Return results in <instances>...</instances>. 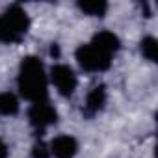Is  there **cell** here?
Masks as SVG:
<instances>
[{
	"label": "cell",
	"instance_id": "obj_9",
	"mask_svg": "<svg viewBox=\"0 0 158 158\" xmlns=\"http://www.w3.org/2000/svg\"><path fill=\"white\" fill-rule=\"evenodd\" d=\"M78 8L80 11H84L86 15L91 17H102L108 10V4L102 2V0H84V2H78Z\"/></svg>",
	"mask_w": 158,
	"mask_h": 158
},
{
	"label": "cell",
	"instance_id": "obj_1",
	"mask_svg": "<svg viewBox=\"0 0 158 158\" xmlns=\"http://www.w3.org/2000/svg\"><path fill=\"white\" fill-rule=\"evenodd\" d=\"M17 84L24 99L32 102L47 101V74H45V65L39 58L28 56L23 60Z\"/></svg>",
	"mask_w": 158,
	"mask_h": 158
},
{
	"label": "cell",
	"instance_id": "obj_12",
	"mask_svg": "<svg viewBox=\"0 0 158 158\" xmlns=\"http://www.w3.org/2000/svg\"><path fill=\"white\" fill-rule=\"evenodd\" d=\"M32 156L34 158H50V147L45 141H37L32 149Z\"/></svg>",
	"mask_w": 158,
	"mask_h": 158
},
{
	"label": "cell",
	"instance_id": "obj_11",
	"mask_svg": "<svg viewBox=\"0 0 158 158\" xmlns=\"http://www.w3.org/2000/svg\"><path fill=\"white\" fill-rule=\"evenodd\" d=\"M141 54L149 60V61H156L158 60V41L154 37H145L141 41Z\"/></svg>",
	"mask_w": 158,
	"mask_h": 158
},
{
	"label": "cell",
	"instance_id": "obj_7",
	"mask_svg": "<svg viewBox=\"0 0 158 158\" xmlns=\"http://www.w3.org/2000/svg\"><path fill=\"white\" fill-rule=\"evenodd\" d=\"M91 45L95 47V48H99L101 52H104V54H108V56H114L117 50H119V37L115 35V34H112V32H99L95 37H93V41H91Z\"/></svg>",
	"mask_w": 158,
	"mask_h": 158
},
{
	"label": "cell",
	"instance_id": "obj_10",
	"mask_svg": "<svg viewBox=\"0 0 158 158\" xmlns=\"http://www.w3.org/2000/svg\"><path fill=\"white\" fill-rule=\"evenodd\" d=\"M19 112V99L6 91V93H0V114L4 115H15Z\"/></svg>",
	"mask_w": 158,
	"mask_h": 158
},
{
	"label": "cell",
	"instance_id": "obj_5",
	"mask_svg": "<svg viewBox=\"0 0 158 158\" xmlns=\"http://www.w3.org/2000/svg\"><path fill=\"white\" fill-rule=\"evenodd\" d=\"M28 117H30V123L35 128H47V127H50L58 121V112L47 101H41V102L32 104V108L28 112Z\"/></svg>",
	"mask_w": 158,
	"mask_h": 158
},
{
	"label": "cell",
	"instance_id": "obj_6",
	"mask_svg": "<svg viewBox=\"0 0 158 158\" xmlns=\"http://www.w3.org/2000/svg\"><path fill=\"white\" fill-rule=\"evenodd\" d=\"M76 151L78 143L71 136H58L50 143V154H54L56 158H74Z\"/></svg>",
	"mask_w": 158,
	"mask_h": 158
},
{
	"label": "cell",
	"instance_id": "obj_2",
	"mask_svg": "<svg viewBox=\"0 0 158 158\" xmlns=\"http://www.w3.org/2000/svg\"><path fill=\"white\" fill-rule=\"evenodd\" d=\"M30 28V17L21 6H10L0 15V41L19 43Z\"/></svg>",
	"mask_w": 158,
	"mask_h": 158
},
{
	"label": "cell",
	"instance_id": "obj_13",
	"mask_svg": "<svg viewBox=\"0 0 158 158\" xmlns=\"http://www.w3.org/2000/svg\"><path fill=\"white\" fill-rule=\"evenodd\" d=\"M0 158H8V147L2 139H0Z\"/></svg>",
	"mask_w": 158,
	"mask_h": 158
},
{
	"label": "cell",
	"instance_id": "obj_8",
	"mask_svg": "<svg viewBox=\"0 0 158 158\" xmlns=\"http://www.w3.org/2000/svg\"><path fill=\"white\" fill-rule=\"evenodd\" d=\"M106 104V88L104 86H97L93 88L89 93H88V99H86V114L88 115H93L97 112H101Z\"/></svg>",
	"mask_w": 158,
	"mask_h": 158
},
{
	"label": "cell",
	"instance_id": "obj_3",
	"mask_svg": "<svg viewBox=\"0 0 158 158\" xmlns=\"http://www.w3.org/2000/svg\"><path fill=\"white\" fill-rule=\"evenodd\" d=\"M76 60H78V63H80V67L84 71H88V73H101V71H106L112 65V56L101 52L91 43L78 47Z\"/></svg>",
	"mask_w": 158,
	"mask_h": 158
},
{
	"label": "cell",
	"instance_id": "obj_4",
	"mask_svg": "<svg viewBox=\"0 0 158 158\" xmlns=\"http://www.w3.org/2000/svg\"><path fill=\"white\" fill-rule=\"evenodd\" d=\"M50 76H52V82H54V86H56V89H58V93L61 97H71L74 93V89H76V74L69 65H63V63L54 65Z\"/></svg>",
	"mask_w": 158,
	"mask_h": 158
}]
</instances>
